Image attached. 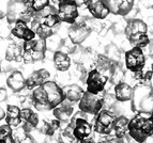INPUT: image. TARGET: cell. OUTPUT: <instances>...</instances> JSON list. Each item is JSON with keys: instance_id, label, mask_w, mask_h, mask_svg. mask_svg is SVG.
Segmentation results:
<instances>
[{"instance_id": "ab89813d", "label": "cell", "mask_w": 153, "mask_h": 143, "mask_svg": "<svg viewBox=\"0 0 153 143\" xmlns=\"http://www.w3.org/2000/svg\"><path fill=\"white\" fill-rule=\"evenodd\" d=\"M0 74H1V67H0Z\"/></svg>"}, {"instance_id": "3957f363", "label": "cell", "mask_w": 153, "mask_h": 143, "mask_svg": "<svg viewBox=\"0 0 153 143\" xmlns=\"http://www.w3.org/2000/svg\"><path fill=\"white\" fill-rule=\"evenodd\" d=\"M128 133L137 143H145L153 136V113L137 112L128 121Z\"/></svg>"}, {"instance_id": "e0dca14e", "label": "cell", "mask_w": 153, "mask_h": 143, "mask_svg": "<svg viewBox=\"0 0 153 143\" xmlns=\"http://www.w3.org/2000/svg\"><path fill=\"white\" fill-rule=\"evenodd\" d=\"M12 27L10 28V32L14 38L23 41H29L32 38H36V33L33 30L28 27V23L24 21H16L14 24H12Z\"/></svg>"}, {"instance_id": "4fadbf2b", "label": "cell", "mask_w": 153, "mask_h": 143, "mask_svg": "<svg viewBox=\"0 0 153 143\" xmlns=\"http://www.w3.org/2000/svg\"><path fill=\"white\" fill-rule=\"evenodd\" d=\"M91 31V28L88 26V24L76 21L75 23L71 24L69 30H68V35H69L72 44L79 45V44L84 43L89 38Z\"/></svg>"}, {"instance_id": "30bf717a", "label": "cell", "mask_w": 153, "mask_h": 143, "mask_svg": "<svg viewBox=\"0 0 153 143\" xmlns=\"http://www.w3.org/2000/svg\"><path fill=\"white\" fill-rule=\"evenodd\" d=\"M116 118H117V114L115 112L107 109H102L97 114H95L92 129L99 135H110L114 130V123H115Z\"/></svg>"}, {"instance_id": "9c48e42d", "label": "cell", "mask_w": 153, "mask_h": 143, "mask_svg": "<svg viewBox=\"0 0 153 143\" xmlns=\"http://www.w3.org/2000/svg\"><path fill=\"white\" fill-rule=\"evenodd\" d=\"M87 113H84L79 110V112L75 113L72 115L71 120L69 121V124L72 126V130H73V137L75 141L84 140L92 135V125L90 122L87 120Z\"/></svg>"}, {"instance_id": "7c38bea8", "label": "cell", "mask_w": 153, "mask_h": 143, "mask_svg": "<svg viewBox=\"0 0 153 143\" xmlns=\"http://www.w3.org/2000/svg\"><path fill=\"white\" fill-rule=\"evenodd\" d=\"M125 65L126 69L132 73H137L143 69L146 65V57L143 48L133 47L125 52Z\"/></svg>"}, {"instance_id": "5bb4252c", "label": "cell", "mask_w": 153, "mask_h": 143, "mask_svg": "<svg viewBox=\"0 0 153 143\" xmlns=\"http://www.w3.org/2000/svg\"><path fill=\"white\" fill-rule=\"evenodd\" d=\"M108 81V77L106 75L102 74L97 69H92L88 73L87 78H86V86H87V91L93 94L103 92L106 87V83Z\"/></svg>"}, {"instance_id": "8fae6325", "label": "cell", "mask_w": 153, "mask_h": 143, "mask_svg": "<svg viewBox=\"0 0 153 143\" xmlns=\"http://www.w3.org/2000/svg\"><path fill=\"white\" fill-rule=\"evenodd\" d=\"M57 14L61 23H66L71 25L77 21L79 16L78 4L75 0H63L60 3H58Z\"/></svg>"}, {"instance_id": "836d02e7", "label": "cell", "mask_w": 153, "mask_h": 143, "mask_svg": "<svg viewBox=\"0 0 153 143\" xmlns=\"http://www.w3.org/2000/svg\"><path fill=\"white\" fill-rule=\"evenodd\" d=\"M75 143H97L94 141V139L92 138V137H89L87 139H84V140H78V141H75Z\"/></svg>"}, {"instance_id": "f35d334b", "label": "cell", "mask_w": 153, "mask_h": 143, "mask_svg": "<svg viewBox=\"0 0 153 143\" xmlns=\"http://www.w3.org/2000/svg\"><path fill=\"white\" fill-rule=\"evenodd\" d=\"M151 72H152V73H153V64H152V69H151Z\"/></svg>"}, {"instance_id": "1f68e13d", "label": "cell", "mask_w": 153, "mask_h": 143, "mask_svg": "<svg viewBox=\"0 0 153 143\" xmlns=\"http://www.w3.org/2000/svg\"><path fill=\"white\" fill-rule=\"evenodd\" d=\"M61 137L59 135H51V136H46L45 140L43 141V143H61Z\"/></svg>"}, {"instance_id": "6da1fadb", "label": "cell", "mask_w": 153, "mask_h": 143, "mask_svg": "<svg viewBox=\"0 0 153 143\" xmlns=\"http://www.w3.org/2000/svg\"><path fill=\"white\" fill-rule=\"evenodd\" d=\"M64 98L62 88L57 82L47 80L43 84L34 88L31 93V104L36 111H51L61 104Z\"/></svg>"}, {"instance_id": "4316f807", "label": "cell", "mask_w": 153, "mask_h": 143, "mask_svg": "<svg viewBox=\"0 0 153 143\" xmlns=\"http://www.w3.org/2000/svg\"><path fill=\"white\" fill-rule=\"evenodd\" d=\"M61 127V122L58 121L57 119H51V120H43L40 126V133L42 135L46 136H51L55 135L57 130H59Z\"/></svg>"}, {"instance_id": "60d3db41", "label": "cell", "mask_w": 153, "mask_h": 143, "mask_svg": "<svg viewBox=\"0 0 153 143\" xmlns=\"http://www.w3.org/2000/svg\"><path fill=\"white\" fill-rule=\"evenodd\" d=\"M61 143H65V142H61Z\"/></svg>"}, {"instance_id": "ba28073f", "label": "cell", "mask_w": 153, "mask_h": 143, "mask_svg": "<svg viewBox=\"0 0 153 143\" xmlns=\"http://www.w3.org/2000/svg\"><path fill=\"white\" fill-rule=\"evenodd\" d=\"M105 105V92L93 94L85 91L82 98L78 102L79 110L90 115H95L103 109Z\"/></svg>"}, {"instance_id": "4dcf8cb0", "label": "cell", "mask_w": 153, "mask_h": 143, "mask_svg": "<svg viewBox=\"0 0 153 143\" xmlns=\"http://www.w3.org/2000/svg\"><path fill=\"white\" fill-rule=\"evenodd\" d=\"M28 8H30L34 13L45 9L51 4V0H22Z\"/></svg>"}, {"instance_id": "5b68a950", "label": "cell", "mask_w": 153, "mask_h": 143, "mask_svg": "<svg viewBox=\"0 0 153 143\" xmlns=\"http://www.w3.org/2000/svg\"><path fill=\"white\" fill-rule=\"evenodd\" d=\"M125 36L133 47L145 48L149 44L148 26L141 19H132L125 28Z\"/></svg>"}, {"instance_id": "ffe728a7", "label": "cell", "mask_w": 153, "mask_h": 143, "mask_svg": "<svg viewBox=\"0 0 153 143\" xmlns=\"http://www.w3.org/2000/svg\"><path fill=\"white\" fill-rule=\"evenodd\" d=\"M51 111H53V116L55 119H57L61 123H68L71 120L74 109H73V106H72L71 102L64 100L61 104H59Z\"/></svg>"}, {"instance_id": "f1b7e54d", "label": "cell", "mask_w": 153, "mask_h": 143, "mask_svg": "<svg viewBox=\"0 0 153 143\" xmlns=\"http://www.w3.org/2000/svg\"><path fill=\"white\" fill-rule=\"evenodd\" d=\"M13 137L15 139L16 143H36L32 136L29 133H26L21 126L16 127L15 130H13Z\"/></svg>"}, {"instance_id": "52a82bcc", "label": "cell", "mask_w": 153, "mask_h": 143, "mask_svg": "<svg viewBox=\"0 0 153 143\" xmlns=\"http://www.w3.org/2000/svg\"><path fill=\"white\" fill-rule=\"evenodd\" d=\"M36 13L30 8H28L22 0H9L7 4V13L5 18L10 25L14 24L16 21H24L30 23Z\"/></svg>"}, {"instance_id": "83f0119b", "label": "cell", "mask_w": 153, "mask_h": 143, "mask_svg": "<svg viewBox=\"0 0 153 143\" xmlns=\"http://www.w3.org/2000/svg\"><path fill=\"white\" fill-rule=\"evenodd\" d=\"M128 119L124 115H119L117 116L114 123V131H115L116 138L123 139L125 136L128 135Z\"/></svg>"}, {"instance_id": "ac0fdd59", "label": "cell", "mask_w": 153, "mask_h": 143, "mask_svg": "<svg viewBox=\"0 0 153 143\" xmlns=\"http://www.w3.org/2000/svg\"><path fill=\"white\" fill-rule=\"evenodd\" d=\"M135 0H105L109 13L114 15L125 16L132 11Z\"/></svg>"}, {"instance_id": "d6a6232c", "label": "cell", "mask_w": 153, "mask_h": 143, "mask_svg": "<svg viewBox=\"0 0 153 143\" xmlns=\"http://www.w3.org/2000/svg\"><path fill=\"white\" fill-rule=\"evenodd\" d=\"M8 100V93H7V90L3 89V88H0V102H3Z\"/></svg>"}, {"instance_id": "d6986e66", "label": "cell", "mask_w": 153, "mask_h": 143, "mask_svg": "<svg viewBox=\"0 0 153 143\" xmlns=\"http://www.w3.org/2000/svg\"><path fill=\"white\" fill-rule=\"evenodd\" d=\"M49 77H51V74H49V72L45 69H36V71L32 72L25 81L26 89L32 91L34 88L39 87V86L43 84L45 81H47V80L49 79Z\"/></svg>"}, {"instance_id": "f546056e", "label": "cell", "mask_w": 153, "mask_h": 143, "mask_svg": "<svg viewBox=\"0 0 153 143\" xmlns=\"http://www.w3.org/2000/svg\"><path fill=\"white\" fill-rule=\"evenodd\" d=\"M0 143H16L13 137V128L8 124L0 125Z\"/></svg>"}, {"instance_id": "7402d4cb", "label": "cell", "mask_w": 153, "mask_h": 143, "mask_svg": "<svg viewBox=\"0 0 153 143\" xmlns=\"http://www.w3.org/2000/svg\"><path fill=\"white\" fill-rule=\"evenodd\" d=\"M5 124H8L11 128L19 127L22 124V118H21V107L16 105H8L5 109Z\"/></svg>"}, {"instance_id": "d590c367", "label": "cell", "mask_w": 153, "mask_h": 143, "mask_svg": "<svg viewBox=\"0 0 153 143\" xmlns=\"http://www.w3.org/2000/svg\"><path fill=\"white\" fill-rule=\"evenodd\" d=\"M5 116V110L3 109L2 105H1V102H0V121H2Z\"/></svg>"}, {"instance_id": "484cf974", "label": "cell", "mask_w": 153, "mask_h": 143, "mask_svg": "<svg viewBox=\"0 0 153 143\" xmlns=\"http://www.w3.org/2000/svg\"><path fill=\"white\" fill-rule=\"evenodd\" d=\"M133 87L125 82H118L115 86V98L120 102H128L132 97Z\"/></svg>"}, {"instance_id": "44dd1931", "label": "cell", "mask_w": 153, "mask_h": 143, "mask_svg": "<svg viewBox=\"0 0 153 143\" xmlns=\"http://www.w3.org/2000/svg\"><path fill=\"white\" fill-rule=\"evenodd\" d=\"M26 78L21 71H13L7 78V86L13 93H19L26 89Z\"/></svg>"}, {"instance_id": "7a4b0ae2", "label": "cell", "mask_w": 153, "mask_h": 143, "mask_svg": "<svg viewBox=\"0 0 153 143\" xmlns=\"http://www.w3.org/2000/svg\"><path fill=\"white\" fill-rule=\"evenodd\" d=\"M30 24V28L39 38L47 40L55 35L60 27L61 21L57 14V9L49 4L45 9L36 12Z\"/></svg>"}, {"instance_id": "8992f818", "label": "cell", "mask_w": 153, "mask_h": 143, "mask_svg": "<svg viewBox=\"0 0 153 143\" xmlns=\"http://www.w3.org/2000/svg\"><path fill=\"white\" fill-rule=\"evenodd\" d=\"M47 50L46 40L34 38L23 43V61L26 64H32L44 60Z\"/></svg>"}, {"instance_id": "74e56055", "label": "cell", "mask_w": 153, "mask_h": 143, "mask_svg": "<svg viewBox=\"0 0 153 143\" xmlns=\"http://www.w3.org/2000/svg\"><path fill=\"white\" fill-rule=\"evenodd\" d=\"M51 1H53V3H57V4H58V3H60L61 1H63V0H51Z\"/></svg>"}, {"instance_id": "e575fe53", "label": "cell", "mask_w": 153, "mask_h": 143, "mask_svg": "<svg viewBox=\"0 0 153 143\" xmlns=\"http://www.w3.org/2000/svg\"><path fill=\"white\" fill-rule=\"evenodd\" d=\"M99 143H123L122 140L121 139H109V140H104V141H101V142Z\"/></svg>"}, {"instance_id": "603a6c76", "label": "cell", "mask_w": 153, "mask_h": 143, "mask_svg": "<svg viewBox=\"0 0 153 143\" xmlns=\"http://www.w3.org/2000/svg\"><path fill=\"white\" fill-rule=\"evenodd\" d=\"M4 58L8 62L23 61V44L18 42H11L5 49Z\"/></svg>"}, {"instance_id": "277c9868", "label": "cell", "mask_w": 153, "mask_h": 143, "mask_svg": "<svg viewBox=\"0 0 153 143\" xmlns=\"http://www.w3.org/2000/svg\"><path fill=\"white\" fill-rule=\"evenodd\" d=\"M130 100L133 112L153 113V87L136 84L135 87H133Z\"/></svg>"}, {"instance_id": "8d00e7d4", "label": "cell", "mask_w": 153, "mask_h": 143, "mask_svg": "<svg viewBox=\"0 0 153 143\" xmlns=\"http://www.w3.org/2000/svg\"><path fill=\"white\" fill-rule=\"evenodd\" d=\"M4 17H5V14L2 12V11L0 10V21H1V19H3Z\"/></svg>"}, {"instance_id": "cb8c5ba5", "label": "cell", "mask_w": 153, "mask_h": 143, "mask_svg": "<svg viewBox=\"0 0 153 143\" xmlns=\"http://www.w3.org/2000/svg\"><path fill=\"white\" fill-rule=\"evenodd\" d=\"M62 90H63L64 98H65V100H68L69 102H71L72 105L78 102L79 100L82 98V94H84V92H85L84 89L76 83L68 84V86H65V87L62 88Z\"/></svg>"}, {"instance_id": "9a60e30c", "label": "cell", "mask_w": 153, "mask_h": 143, "mask_svg": "<svg viewBox=\"0 0 153 143\" xmlns=\"http://www.w3.org/2000/svg\"><path fill=\"white\" fill-rule=\"evenodd\" d=\"M21 118H22V124L21 127L23 128L26 133H30L40 124V119L39 114L33 109L29 107L21 108Z\"/></svg>"}, {"instance_id": "d4e9b609", "label": "cell", "mask_w": 153, "mask_h": 143, "mask_svg": "<svg viewBox=\"0 0 153 143\" xmlns=\"http://www.w3.org/2000/svg\"><path fill=\"white\" fill-rule=\"evenodd\" d=\"M53 62H54L55 69L59 72H66L71 67V58L66 52L62 50L55 51L54 57H53Z\"/></svg>"}, {"instance_id": "2e32d148", "label": "cell", "mask_w": 153, "mask_h": 143, "mask_svg": "<svg viewBox=\"0 0 153 143\" xmlns=\"http://www.w3.org/2000/svg\"><path fill=\"white\" fill-rule=\"evenodd\" d=\"M88 11L97 19H105L109 14V10L105 0H82Z\"/></svg>"}]
</instances>
